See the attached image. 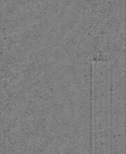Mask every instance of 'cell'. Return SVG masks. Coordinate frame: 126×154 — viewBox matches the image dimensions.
Listing matches in <instances>:
<instances>
[{"label":"cell","instance_id":"6da1fadb","mask_svg":"<svg viewBox=\"0 0 126 154\" xmlns=\"http://www.w3.org/2000/svg\"><path fill=\"white\" fill-rule=\"evenodd\" d=\"M111 67L109 61L92 63L93 152L109 153L111 149Z\"/></svg>","mask_w":126,"mask_h":154}]
</instances>
